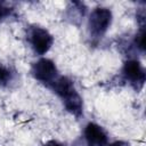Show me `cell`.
I'll use <instances>...</instances> for the list:
<instances>
[{"label": "cell", "mask_w": 146, "mask_h": 146, "mask_svg": "<svg viewBox=\"0 0 146 146\" xmlns=\"http://www.w3.org/2000/svg\"><path fill=\"white\" fill-rule=\"evenodd\" d=\"M49 88H51L54 92L57 94V96L62 99L66 111H68L75 117H80L82 115V98L76 91L74 83L70 78L59 75Z\"/></svg>", "instance_id": "6da1fadb"}, {"label": "cell", "mask_w": 146, "mask_h": 146, "mask_svg": "<svg viewBox=\"0 0 146 146\" xmlns=\"http://www.w3.org/2000/svg\"><path fill=\"white\" fill-rule=\"evenodd\" d=\"M112 24V11L105 7L95 8L88 19V32L92 40L99 41Z\"/></svg>", "instance_id": "7a4b0ae2"}, {"label": "cell", "mask_w": 146, "mask_h": 146, "mask_svg": "<svg viewBox=\"0 0 146 146\" xmlns=\"http://www.w3.org/2000/svg\"><path fill=\"white\" fill-rule=\"evenodd\" d=\"M31 73L35 80L46 84L47 87H50L59 76L56 64L49 58H40L33 63Z\"/></svg>", "instance_id": "3957f363"}, {"label": "cell", "mask_w": 146, "mask_h": 146, "mask_svg": "<svg viewBox=\"0 0 146 146\" xmlns=\"http://www.w3.org/2000/svg\"><path fill=\"white\" fill-rule=\"evenodd\" d=\"M27 41L35 54L44 55L51 48L54 38L48 30L40 26H32L27 31Z\"/></svg>", "instance_id": "277c9868"}, {"label": "cell", "mask_w": 146, "mask_h": 146, "mask_svg": "<svg viewBox=\"0 0 146 146\" xmlns=\"http://www.w3.org/2000/svg\"><path fill=\"white\" fill-rule=\"evenodd\" d=\"M121 74L125 82L133 87L137 91L144 87L146 80V73L143 65L137 59H128L122 67Z\"/></svg>", "instance_id": "5b68a950"}, {"label": "cell", "mask_w": 146, "mask_h": 146, "mask_svg": "<svg viewBox=\"0 0 146 146\" xmlns=\"http://www.w3.org/2000/svg\"><path fill=\"white\" fill-rule=\"evenodd\" d=\"M83 137L87 146H107L108 136L103 127L97 123L89 122L83 130Z\"/></svg>", "instance_id": "8992f818"}, {"label": "cell", "mask_w": 146, "mask_h": 146, "mask_svg": "<svg viewBox=\"0 0 146 146\" xmlns=\"http://www.w3.org/2000/svg\"><path fill=\"white\" fill-rule=\"evenodd\" d=\"M14 79V73L13 71L7 67L6 65L0 63V86L7 87Z\"/></svg>", "instance_id": "52a82bcc"}, {"label": "cell", "mask_w": 146, "mask_h": 146, "mask_svg": "<svg viewBox=\"0 0 146 146\" xmlns=\"http://www.w3.org/2000/svg\"><path fill=\"white\" fill-rule=\"evenodd\" d=\"M133 44L137 50H139L140 52H144L145 50V46H144L145 44V27L144 26H140V30L135 35Z\"/></svg>", "instance_id": "ba28073f"}, {"label": "cell", "mask_w": 146, "mask_h": 146, "mask_svg": "<svg viewBox=\"0 0 146 146\" xmlns=\"http://www.w3.org/2000/svg\"><path fill=\"white\" fill-rule=\"evenodd\" d=\"M11 11H13V9L9 6H7L3 2H0V22L3 21L6 17H8L11 14Z\"/></svg>", "instance_id": "9c48e42d"}, {"label": "cell", "mask_w": 146, "mask_h": 146, "mask_svg": "<svg viewBox=\"0 0 146 146\" xmlns=\"http://www.w3.org/2000/svg\"><path fill=\"white\" fill-rule=\"evenodd\" d=\"M107 146H130V144L127 143V141H124V140H116L114 143L108 144Z\"/></svg>", "instance_id": "30bf717a"}, {"label": "cell", "mask_w": 146, "mask_h": 146, "mask_svg": "<svg viewBox=\"0 0 146 146\" xmlns=\"http://www.w3.org/2000/svg\"><path fill=\"white\" fill-rule=\"evenodd\" d=\"M43 146H66V145H64V144H62V143H59L57 140H49Z\"/></svg>", "instance_id": "8fae6325"}]
</instances>
